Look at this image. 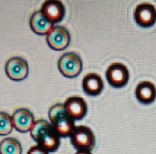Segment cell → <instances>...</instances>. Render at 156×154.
<instances>
[{
    "label": "cell",
    "instance_id": "cell-1",
    "mask_svg": "<svg viewBox=\"0 0 156 154\" xmlns=\"http://www.w3.org/2000/svg\"><path fill=\"white\" fill-rule=\"evenodd\" d=\"M30 135L38 146L47 152H55L60 145V137L57 134L53 125L44 119L35 121L30 130Z\"/></svg>",
    "mask_w": 156,
    "mask_h": 154
},
{
    "label": "cell",
    "instance_id": "cell-2",
    "mask_svg": "<svg viewBox=\"0 0 156 154\" xmlns=\"http://www.w3.org/2000/svg\"><path fill=\"white\" fill-rule=\"evenodd\" d=\"M49 118L60 137H69L76 128L74 120L66 114L63 104L53 105L49 111Z\"/></svg>",
    "mask_w": 156,
    "mask_h": 154
},
{
    "label": "cell",
    "instance_id": "cell-3",
    "mask_svg": "<svg viewBox=\"0 0 156 154\" xmlns=\"http://www.w3.org/2000/svg\"><path fill=\"white\" fill-rule=\"evenodd\" d=\"M70 137L72 144L78 151L91 152L95 146V136L91 128L87 126L76 127Z\"/></svg>",
    "mask_w": 156,
    "mask_h": 154
},
{
    "label": "cell",
    "instance_id": "cell-4",
    "mask_svg": "<svg viewBox=\"0 0 156 154\" xmlns=\"http://www.w3.org/2000/svg\"><path fill=\"white\" fill-rule=\"evenodd\" d=\"M58 68L62 76L67 78H75L82 70V61L80 56L73 52L66 53L58 61Z\"/></svg>",
    "mask_w": 156,
    "mask_h": 154
},
{
    "label": "cell",
    "instance_id": "cell-5",
    "mask_svg": "<svg viewBox=\"0 0 156 154\" xmlns=\"http://www.w3.org/2000/svg\"><path fill=\"white\" fill-rule=\"evenodd\" d=\"M105 76L107 81L111 86L116 88H120L124 87L129 82V70L123 63H114L107 69Z\"/></svg>",
    "mask_w": 156,
    "mask_h": 154
},
{
    "label": "cell",
    "instance_id": "cell-6",
    "mask_svg": "<svg viewBox=\"0 0 156 154\" xmlns=\"http://www.w3.org/2000/svg\"><path fill=\"white\" fill-rule=\"evenodd\" d=\"M49 47L54 50H63L69 45L70 37L68 30L62 26H54L46 37Z\"/></svg>",
    "mask_w": 156,
    "mask_h": 154
},
{
    "label": "cell",
    "instance_id": "cell-7",
    "mask_svg": "<svg viewBox=\"0 0 156 154\" xmlns=\"http://www.w3.org/2000/svg\"><path fill=\"white\" fill-rule=\"evenodd\" d=\"M5 70L10 79L13 81H21L28 76L29 66L25 59L15 56L7 61Z\"/></svg>",
    "mask_w": 156,
    "mask_h": 154
},
{
    "label": "cell",
    "instance_id": "cell-8",
    "mask_svg": "<svg viewBox=\"0 0 156 154\" xmlns=\"http://www.w3.org/2000/svg\"><path fill=\"white\" fill-rule=\"evenodd\" d=\"M134 19L142 27H150L156 22V9L151 3H141L136 6L134 12Z\"/></svg>",
    "mask_w": 156,
    "mask_h": 154
},
{
    "label": "cell",
    "instance_id": "cell-9",
    "mask_svg": "<svg viewBox=\"0 0 156 154\" xmlns=\"http://www.w3.org/2000/svg\"><path fill=\"white\" fill-rule=\"evenodd\" d=\"M63 105L66 114L74 120L83 119L88 111V106L85 101L78 96L69 97L65 101Z\"/></svg>",
    "mask_w": 156,
    "mask_h": 154
},
{
    "label": "cell",
    "instance_id": "cell-10",
    "mask_svg": "<svg viewBox=\"0 0 156 154\" xmlns=\"http://www.w3.org/2000/svg\"><path fill=\"white\" fill-rule=\"evenodd\" d=\"M12 118L14 127L21 133L30 131L35 123L33 114L27 108L16 110L12 114Z\"/></svg>",
    "mask_w": 156,
    "mask_h": 154
},
{
    "label": "cell",
    "instance_id": "cell-11",
    "mask_svg": "<svg viewBox=\"0 0 156 154\" xmlns=\"http://www.w3.org/2000/svg\"><path fill=\"white\" fill-rule=\"evenodd\" d=\"M41 11L46 18L53 24L60 22L63 19L66 12L62 2L58 0L44 2Z\"/></svg>",
    "mask_w": 156,
    "mask_h": 154
},
{
    "label": "cell",
    "instance_id": "cell-12",
    "mask_svg": "<svg viewBox=\"0 0 156 154\" xmlns=\"http://www.w3.org/2000/svg\"><path fill=\"white\" fill-rule=\"evenodd\" d=\"M137 100L143 105H149L156 99V87L150 81H143L137 85L135 90Z\"/></svg>",
    "mask_w": 156,
    "mask_h": 154
},
{
    "label": "cell",
    "instance_id": "cell-13",
    "mask_svg": "<svg viewBox=\"0 0 156 154\" xmlns=\"http://www.w3.org/2000/svg\"><path fill=\"white\" fill-rule=\"evenodd\" d=\"M82 88L88 95H99L104 89L103 79L97 73H88L82 79Z\"/></svg>",
    "mask_w": 156,
    "mask_h": 154
},
{
    "label": "cell",
    "instance_id": "cell-14",
    "mask_svg": "<svg viewBox=\"0 0 156 154\" xmlns=\"http://www.w3.org/2000/svg\"><path fill=\"white\" fill-rule=\"evenodd\" d=\"M30 26L34 33L39 35H47L54 26L46 18L41 11L32 14L30 19Z\"/></svg>",
    "mask_w": 156,
    "mask_h": 154
},
{
    "label": "cell",
    "instance_id": "cell-15",
    "mask_svg": "<svg viewBox=\"0 0 156 154\" xmlns=\"http://www.w3.org/2000/svg\"><path fill=\"white\" fill-rule=\"evenodd\" d=\"M22 147L17 139L8 137L0 142V154H21Z\"/></svg>",
    "mask_w": 156,
    "mask_h": 154
},
{
    "label": "cell",
    "instance_id": "cell-16",
    "mask_svg": "<svg viewBox=\"0 0 156 154\" xmlns=\"http://www.w3.org/2000/svg\"><path fill=\"white\" fill-rule=\"evenodd\" d=\"M13 128L12 118L9 114L0 111V136L10 134Z\"/></svg>",
    "mask_w": 156,
    "mask_h": 154
},
{
    "label": "cell",
    "instance_id": "cell-17",
    "mask_svg": "<svg viewBox=\"0 0 156 154\" xmlns=\"http://www.w3.org/2000/svg\"><path fill=\"white\" fill-rule=\"evenodd\" d=\"M27 154H49V152L43 147L37 145L30 148Z\"/></svg>",
    "mask_w": 156,
    "mask_h": 154
},
{
    "label": "cell",
    "instance_id": "cell-18",
    "mask_svg": "<svg viewBox=\"0 0 156 154\" xmlns=\"http://www.w3.org/2000/svg\"><path fill=\"white\" fill-rule=\"evenodd\" d=\"M76 154H92L91 152L88 151H78Z\"/></svg>",
    "mask_w": 156,
    "mask_h": 154
}]
</instances>
